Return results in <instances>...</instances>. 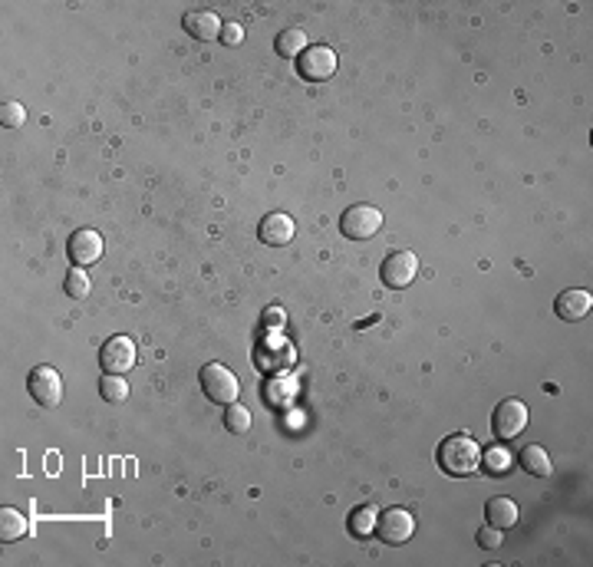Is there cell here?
<instances>
[{"label": "cell", "mask_w": 593, "mask_h": 567, "mask_svg": "<svg viewBox=\"0 0 593 567\" xmlns=\"http://www.w3.org/2000/svg\"><path fill=\"white\" fill-rule=\"evenodd\" d=\"M439 465L445 475H475L481 469V445L471 439V435H449L445 443L439 445Z\"/></svg>", "instance_id": "cell-1"}, {"label": "cell", "mask_w": 593, "mask_h": 567, "mask_svg": "<svg viewBox=\"0 0 593 567\" xmlns=\"http://www.w3.org/2000/svg\"><path fill=\"white\" fill-rule=\"evenodd\" d=\"M198 383H201V389H205V396H208L211 403H218V406H231L241 393L238 376L231 373L228 366H221V363H205L201 366Z\"/></svg>", "instance_id": "cell-2"}, {"label": "cell", "mask_w": 593, "mask_h": 567, "mask_svg": "<svg viewBox=\"0 0 593 567\" xmlns=\"http://www.w3.org/2000/svg\"><path fill=\"white\" fill-rule=\"evenodd\" d=\"M379 228H383V212L376 205H366V202L350 205L343 212V218H340V231L353 241H369Z\"/></svg>", "instance_id": "cell-3"}, {"label": "cell", "mask_w": 593, "mask_h": 567, "mask_svg": "<svg viewBox=\"0 0 593 567\" xmlns=\"http://www.w3.org/2000/svg\"><path fill=\"white\" fill-rule=\"evenodd\" d=\"M527 429V406L521 399H501L491 416V433L501 443H511Z\"/></svg>", "instance_id": "cell-4"}, {"label": "cell", "mask_w": 593, "mask_h": 567, "mask_svg": "<svg viewBox=\"0 0 593 567\" xmlns=\"http://www.w3.org/2000/svg\"><path fill=\"white\" fill-rule=\"evenodd\" d=\"M27 389H30V396H33L40 406H47V409L63 403V376H59L53 366H33L27 376Z\"/></svg>", "instance_id": "cell-5"}, {"label": "cell", "mask_w": 593, "mask_h": 567, "mask_svg": "<svg viewBox=\"0 0 593 567\" xmlns=\"http://www.w3.org/2000/svg\"><path fill=\"white\" fill-rule=\"evenodd\" d=\"M135 356H139V350H135V340L132 337H109L103 343V350H99V363H103V373H115L123 376L129 373L135 366Z\"/></svg>", "instance_id": "cell-6"}, {"label": "cell", "mask_w": 593, "mask_h": 567, "mask_svg": "<svg viewBox=\"0 0 593 567\" xmlns=\"http://www.w3.org/2000/svg\"><path fill=\"white\" fill-rule=\"evenodd\" d=\"M296 73L310 83H324L336 73V53L330 47H306L300 57H296Z\"/></svg>", "instance_id": "cell-7"}, {"label": "cell", "mask_w": 593, "mask_h": 567, "mask_svg": "<svg viewBox=\"0 0 593 567\" xmlns=\"http://www.w3.org/2000/svg\"><path fill=\"white\" fill-rule=\"evenodd\" d=\"M415 274H419V258H415L412 251H393V254L383 261V268H379L383 284L393 290L409 288L412 280H415Z\"/></svg>", "instance_id": "cell-8"}, {"label": "cell", "mask_w": 593, "mask_h": 567, "mask_svg": "<svg viewBox=\"0 0 593 567\" xmlns=\"http://www.w3.org/2000/svg\"><path fill=\"white\" fill-rule=\"evenodd\" d=\"M415 531V521L406 508H386L379 518H376V535L383 544H406Z\"/></svg>", "instance_id": "cell-9"}, {"label": "cell", "mask_w": 593, "mask_h": 567, "mask_svg": "<svg viewBox=\"0 0 593 567\" xmlns=\"http://www.w3.org/2000/svg\"><path fill=\"white\" fill-rule=\"evenodd\" d=\"M67 254L69 261L77 264V268H89V264H96L103 258V234L93 228H79L69 234L67 241Z\"/></svg>", "instance_id": "cell-10"}, {"label": "cell", "mask_w": 593, "mask_h": 567, "mask_svg": "<svg viewBox=\"0 0 593 567\" xmlns=\"http://www.w3.org/2000/svg\"><path fill=\"white\" fill-rule=\"evenodd\" d=\"M590 307H593V297L590 290H580V288H570V290H561L554 300V314L561 320H587L590 317Z\"/></svg>", "instance_id": "cell-11"}, {"label": "cell", "mask_w": 593, "mask_h": 567, "mask_svg": "<svg viewBox=\"0 0 593 567\" xmlns=\"http://www.w3.org/2000/svg\"><path fill=\"white\" fill-rule=\"evenodd\" d=\"M294 231H296V224H294V218H290V215L270 212L268 218L260 222L258 238L264 241V244H270V248H284V244H290V241H294Z\"/></svg>", "instance_id": "cell-12"}, {"label": "cell", "mask_w": 593, "mask_h": 567, "mask_svg": "<svg viewBox=\"0 0 593 567\" xmlns=\"http://www.w3.org/2000/svg\"><path fill=\"white\" fill-rule=\"evenodd\" d=\"M185 33L192 40H198V43H211V40H218L221 37V17L218 14H211V10H192L188 17H185Z\"/></svg>", "instance_id": "cell-13"}, {"label": "cell", "mask_w": 593, "mask_h": 567, "mask_svg": "<svg viewBox=\"0 0 593 567\" xmlns=\"http://www.w3.org/2000/svg\"><path fill=\"white\" fill-rule=\"evenodd\" d=\"M485 521H488L491 528L497 531H507L517 525V505L511 498H491L485 505Z\"/></svg>", "instance_id": "cell-14"}, {"label": "cell", "mask_w": 593, "mask_h": 567, "mask_svg": "<svg viewBox=\"0 0 593 567\" xmlns=\"http://www.w3.org/2000/svg\"><path fill=\"white\" fill-rule=\"evenodd\" d=\"M306 47H310V43H306V33H304L300 27L280 30L278 40H274V50H278V53H280L284 59H296Z\"/></svg>", "instance_id": "cell-15"}, {"label": "cell", "mask_w": 593, "mask_h": 567, "mask_svg": "<svg viewBox=\"0 0 593 567\" xmlns=\"http://www.w3.org/2000/svg\"><path fill=\"white\" fill-rule=\"evenodd\" d=\"M27 518L20 515L17 508H4L0 511V541L7 544V541H20L23 535H27Z\"/></svg>", "instance_id": "cell-16"}, {"label": "cell", "mask_w": 593, "mask_h": 567, "mask_svg": "<svg viewBox=\"0 0 593 567\" xmlns=\"http://www.w3.org/2000/svg\"><path fill=\"white\" fill-rule=\"evenodd\" d=\"M521 469H525L527 475L544 479V475H551V455H547L541 445H525V453H521Z\"/></svg>", "instance_id": "cell-17"}, {"label": "cell", "mask_w": 593, "mask_h": 567, "mask_svg": "<svg viewBox=\"0 0 593 567\" xmlns=\"http://www.w3.org/2000/svg\"><path fill=\"white\" fill-rule=\"evenodd\" d=\"M376 508L373 505H363V508H356L353 515H350V531H353L356 538H369V535H376Z\"/></svg>", "instance_id": "cell-18"}, {"label": "cell", "mask_w": 593, "mask_h": 567, "mask_svg": "<svg viewBox=\"0 0 593 567\" xmlns=\"http://www.w3.org/2000/svg\"><path fill=\"white\" fill-rule=\"evenodd\" d=\"M99 396H103L105 403H125V399H129V383H125L123 376L105 373L103 380H99Z\"/></svg>", "instance_id": "cell-19"}, {"label": "cell", "mask_w": 593, "mask_h": 567, "mask_svg": "<svg viewBox=\"0 0 593 567\" xmlns=\"http://www.w3.org/2000/svg\"><path fill=\"white\" fill-rule=\"evenodd\" d=\"M63 290H67V297H73V300H87L89 290H93V280H89V274L83 268H73L67 274V284H63Z\"/></svg>", "instance_id": "cell-20"}, {"label": "cell", "mask_w": 593, "mask_h": 567, "mask_svg": "<svg viewBox=\"0 0 593 567\" xmlns=\"http://www.w3.org/2000/svg\"><path fill=\"white\" fill-rule=\"evenodd\" d=\"M224 429H228L231 435H244L251 429V413L244 406L231 403L228 409H224Z\"/></svg>", "instance_id": "cell-21"}, {"label": "cell", "mask_w": 593, "mask_h": 567, "mask_svg": "<svg viewBox=\"0 0 593 567\" xmlns=\"http://www.w3.org/2000/svg\"><path fill=\"white\" fill-rule=\"evenodd\" d=\"M0 123L7 125V129H20V125L27 123V109L20 106L17 99H4V106H0Z\"/></svg>", "instance_id": "cell-22"}, {"label": "cell", "mask_w": 593, "mask_h": 567, "mask_svg": "<svg viewBox=\"0 0 593 567\" xmlns=\"http://www.w3.org/2000/svg\"><path fill=\"white\" fill-rule=\"evenodd\" d=\"M481 462L488 465L491 475H505V471L511 469V455H507L505 449H491V453H481Z\"/></svg>", "instance_id": "cell-23"}, {"label": "cell", "mask_w": 593, "mask_h": 567, "mask_svg": "<svg viewBox=\"0 0 593 567\" xmlns=\"http://www.w3.org/2000/svg\"><path fill=\"white\" fill-rule=\"evenodd\" d=\"M501 535H505V531H497V528H491V525H485V528L479 531V544H481L485 551L501 548Z\"/></svg>", "instance_id": "cell-24"}, {"label": "cell", "mask_w": 593, "mask_h": 567, "mask_svg": "<svg viewBox=\"0 0 593 567\" xmlns=\"http://www.w3.org/2000/svg\"><path fill=\"white\" fill-rule=\"evenodd\" d=\"M241 40H244V27H241V23H224V27H221V43L238 47Z\"/></svg>", "instance_id": "cell-25"}]
</instances>
